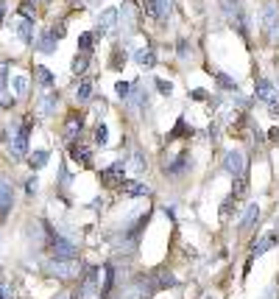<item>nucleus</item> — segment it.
<instances>
[{
  "label": "nucleus",
  "instance_id": "obj_43",
  "mask_svg": "<svg viewBox=\"0 0 279 299\" xmlns=\"http://www.w3.org/2000/svg\"><path fill=\"white\" fill-rule=\"evenodd\" d=\"M190 56V45L187 39H179V59H187Z\"/></svg>",
  "mask_w": 279,
  "mask_h": 299
},
{
  "label": "nucleus",
  "instance_id": "obj_42",
  "mask_svg": "<svg viewBox=\"0 0 279 299\" xmlns=\"http://www.w3.org/2000/svg\"><path fill=\"white\" fill-rule=\"evenodd\" d=\"M50 34H53L56 39H64V34H67V25H64V22H59V25H53V28H50Z\"/></svg>",
  "mask_w": 279,
  "mask_h": 299
},
{
  "label": "nucleus",
  "instance_id": "obj_41",
  "mask_svg": "<svg viewBox=\"0 0 279 299\" xmlns=\"http://www.w3.org/2000/svg\"><path fill=\"white\" fill-rule=\"evenodd\" d=\"M142 11H145L148 17H159L156 14V3H153V0H142Z\"/></svg>",
  "mask_w": 279,
  "mask_h": 299
},
{
  "label": "nucleus",
  "instance_id": "obj_24",
  "mask_svg": "<svg viewBox=\"0 0 279 299\" xmlns=\"http://www.w3.org/2000/svg\"><path fill=\"white\" fill-rule=\"evenodd\" d=\"M176 283H179V280H176L173 274H156V277H153V288H156V291H165V288H173Z\"/></svg>",
  "mask_w": 279,
  "mask_h": 299
},
{
  "label": "nucleus",
  "instance_id": "obj_11",
  "mask_svg": "<svg viewBox=\"0 0 279 299\" xmlns=\"http://www.w3.org/2000/svg\"><path fill=\"white\" fill-rule=\"evenodd\" d=\"M279 243V232H265L263 238H260L254 246H251V257H260V255H265L268 249H274Z\"/></svg>",
  "mask_w": 279,
  "mask_h": 299
},
{
  "label": "nucleus",
  "instance_id": "obj_14",
  "mask_svg": "<svg viewBox=\"0 0 279 299\" xmlns=\"http://www.w3.org/2000/svg\"><path fill=\"white\" fill-rule=\"evenodd\" d=\"M17 36H20V42L34 45V39H36V34H34V22H31V20H20V22H17Z\"/></svg>",
  "mask_w": 279,
  "mask_h": 299
},
{
  "label": "nucleus",
  "instance_id": "obj_31",
  "mask_svg": "<svg viewBox=\"0 0 279 299\" xmlns=\"http://www.w3.org/2000/svg\"><path fill=\"white\" fill-rule=\"evenodd\" d=\"M106 140H109V129H106V123H98L95 126V143L98 146H106Z\"/></svg>",
  "mask_w": 279,
  "mask_h": 299
},
{
  "label": "nucleus",
  "instance_id": "obj_4",
  "mask_svg": "<svg viewBox=\"0 0 279 299\" xmlns=\"http://www.w3.org/2000/svg\"><path fill=\"white\" fill-rule=\"evenodd\" d=\"M126 179V162H112L109 168H104L101 171V185L104 187H120V182Z\"/></svg>",
  "mask_w": 279,
  "mask_h": 299
},
{
  "label": "nucleus",
  "instance_id": "obj_44",
  "mask_svg": "<svg viewBox=\"0 0 279 299\" xmlns=\"http://www.w3.org/2000/svg\"><path fill=\"white\" fill-rule=\"evenodd\" d=\"M268 112L274 115V118H279V101L274 98V101H268Z\"/></svg>",
  "mask_w": 279,
  "mask_h": 299
},
{
  "label": "nucleus",
  "instance_id": "obj_21",
  "mask_svg": "<svg viewBox=\"0 0 279 299\" xmlns=\"http://www.w3.org/2000/svg\"><path fill=\"white\" fill-rule=\"evenodd\" d=\"M34 76H36V81H39L42 87H53L56 84V76L48 70V67H42V64H36V67H34Z\"/></svg>",
  "mask_w": 279,
  "mask_h": 299
},
{
  "label": "nucleus",
  "instance_id": "obj_26",
  "mask_svg": "<svg viewBox=\"0 0 279 299\" xmlns=\"http://www.w3.org/2000/svg\"><path fill=\"white\" fill-rule=\"evenodd\" d=\"M87 64H90V56H87V53H76V59H73V73L81 76V73L87 70Z\"/></svg>",
  "mask_w": 279,
  "mask_h": 299
},
{
  "label": "nucleus",
  "instance_id": "obj_3",
  "mask_svg": "<svg viewBox=\"0 0 279 299\" xmlns=\"http://www.w3.org/2000/svg\"><path fill=\"white\" fill-rule=\"evenodd\" d=\"M45 271L50 277H59V280H76V277H81V263L78 260H50L45 266Z\"/></svg>",
  "mask_w": 279,
  "mask_h": 299
},
{
  "label": "nucleus",
  "instance_id": "obj_16",
  "mask_svg": "<svg viewBox=\"0 0 279 299\" xmlns=\"http://www.w3.org/2000/svg\"><path fill=\"white\" fill-rule=\"evenodd\" d=\"M59 109V93H48L39 98V112L42 115H53Z\"/></svg>",
  "mask_w": 279,
  "mask_h": 299
},
{
  "label": "nucleus",
  "instance_id": "obj_36",
  "mask_svg": "<svg viewBox=\"0 0 279 299\" xmlns=\"http://www.w3.org/2000/svg\"><path fill=\"white\" fill-rule=\"evenodd\" d=\"M115 93L126 101V98H129V93H132V84H129V81H118V84H115Z\"/></svg>",
  "mask_w": 279,
  "mask_h": 299
},
{
  "label": "nucleus",
  "instance_id": "obj_10",
  "mask_svg": "<svg viewBox=\"0 0 279 299\" xmlns=\"http://www.w3.org/2000/svg\"><path fill=\"white\" fill-rule=\"evenodd\" d=\"M56 45H59V39H56V36L50 34V28H48V31H42V34L34 39V48L39 50V53H45V56L56 53Z\"/></svg>",
  "mask_w": 279,
  "mask_h": 299
},
{
  "label": "nucleus",
  "instance_id": "obj_27",
  "mask_svg": "<svg viewBox=\"0 0 279 299\" xmlns=\"http://www.w3.org/2000/svg\"><path fill=\"white\" fill-rule=\"evenodd\" d=\"M215 79H218V84H221L223 90H229V93H237V81H235V79H229L226 73H218Z\"/></svg>",
  "mask_w": 279,
  "mask_h": 299
},
{
  "label": "nucleus",
  "instance_id": "obj_1",
  "mask_svg": "<svg viewBox=\"0 0 279 299\" xmlns=\"http://www.w3.org/2000/svg\"><path fill=\"white\" fill-rule=\"evenodd\" d=\"M45 229H48V252H50V260H76V243L67 241V238H62L59 232H53V227L50 224H45Z\"/></svg>",
  "mask_w": 279,
  "mask_h": 299
},
{
  "label": "nucleus",
  "instance_id": "obj_9",
  "mask_svg": "<svg viewBox=\"0 0 279 299\" xmlns=\"http://www.w3.org/2000/svg\"><path fill=\"white\" fill-rule=\"evenodd\" d=\"M263 20H265V31H268V36H271V39H277V34H279V8L274 6V3H268V6H265Z\"/></svg>",
  "mask_w": 279,
  "mask_h": 299
},
{
  "label": "nucleus",
  "instance_id": "obj_2",
  "mask_svg": "<svg viewBox=\"0 0 279 299\" xmlns=\"http://www.w3.org/2000/svg\"><path fill=\"white\" fill-rule=\"evenodd\" d=\"M31 129H34V118H31V115L22 118V123L14 129V137H11V143H8V149H11L14 157H25L28 154V137H31Z\"/></svg>",
  "mask_w": 279,
  "mask_h": 299
},
{
  "label": "nucleus",
  "instance_id": "obj_23",
  "mask_svg": "<svg viewBox=\"0 0 279 299\" xmlns=\"http://www.w3.org/2000/svg\"><path fill=\"white\" fill-rule=\"evenodd\" d=\"M246 193H249V179H246V173H240V176H235V190H232V199H243Z\"/></svg>",
  "mask_w": 279,
  "mask_h": 299
},
{
  "label": "nucleus",
  "instance_id": "obj_47",
  "mask_svg": "<svg viewBox=\"0 0 279 299\" xmlns=\"http://www.w3.org/2000/svg\"><path fill=\"white\" fill-rule=\"evenodd\" d=\"M53 299H70V297H67V294H59V297H53Z\"/></svg>",
  "mask_w": 279,
  "mask_h": 299
},
{
  "label": "nucleus",
  "instance_id": "obj_34",
  "mask_svg": "<svg viewBox=\"0 0 279 299\" xmlns=\"http://www.w3.org/2000/svg\"><path fill=\"white\" fill-rule=\"evenodd\" d=\"M156 3V14H159V20H165L167 14H170V0H153Z\"/></svg>",
  "mask_w": 279,
  "mask_h": 299
},
{
  "label": "nucleus",
  "instance_id": "obj_33",
  "mask_svg": "<svg viewBox=\"0 0 279 299\" xmlns=\"http://www.w3.org/2000/svg\"><path fill=\"white\" fill-rule=\"evenodd\" d=\"M20 14H22V20H31V22H34L36 11H34V3H31V0H22V6H20Z\"/></svg>",
  "mask_w": 279,
  "mask_h": 299
},
{
  "label": "nucleus",
  "instance_id": "obj_22",
  "mask_svg": "<svg viewBox=\"0 0 279 299\" xmlns=\"http://www.w3.org/2000/svg\"><path fill=\"white\" fill-rule=\"evenodd\" d=\"M90 98H92V81L84 79L81 84L76 87V101H78V104H87Z\"/></svg>",
  "mask_w": 279,
  "mask_h": 299
},
{
  "label": "nucleus",
  "instance_id": "obj_32",
  "mask_svg": "<svg viewBox=\"0 0 279 299\" xmlns=\"http://www.w3.org/2000/svg\"><path fill=\"white\" fill-rule=\"evenodd\" d=\"M145 168H148V165H145V157H142L140 151H134V154H132V171L142 173V171H145Z\"/></svg>",
  "mask_w": 279,
  "mask_h": 299
},
{
  "label": "nucleus",
  "instance_id": "obj_5",
  "mask_svg": "<svg viewBox=\"0 0 279 299\" xmlns=\"http://www.w3.org/2000/svg\"><path fill=\"white\" fill-rule=\"evenodd\" d=\"M67 154H70V159L73 162H78L81 168H92V151L84 146V143H78V140H70V146H67Z\"/></svg>",
  "mask_w": 279,
  "mask_h": 299
},
{
  "label": "nucleus",
  "instance_id": "obj_35",
  "mask_svg": "<svg viewBox=\"0 0 279 299\" xmlns=\"http://www.w3.org/2000/svg\"><path fill=\"white\" fill-rule=\"evenodd\" d=\"M232 207H235V199L229 196V199L221 204V218H223V221H229V218H232Z\"/></svg>",
  "mask_w": 279,
  "mask_h": 299
},
{
  "label": "nucleus",
  "instance_id": "obj_40",
  "mask_svg": "<svg viewBox=\"0 0 279 299\" xmlns=\"http://www.w3.org/2000/svg\"><path fill=\"white\" fill-rule=\"evenodd\" d=\"M0 299H14V291L6 280H0Z\"/></svg>",
  "mask_w": 279,
  "mask_h": 299
},
{
  "label": "nucleus",
  "instance_id": "obj_7",
  "mask_svg": "<svg viewBox=\"0 0 279 299\" xmlns=\"http://www.w3.org/2000/svg\"><path fill=\"white\" fill-rule=\"evenodd\" d=\"M14 207V190L6 179L0 176V221L8 218V210Z\"/></svg>",
  "mask_w": 279,
  "mask_h": 299
},
{
  "label": "nucleus",
  "instance_id": "obj_39",
  "mask_svg": "<svg viewBox=\"0 0 279 299\" xmlns=\"http://www.w3.org/2000/svg\"><path fill=\"white\" fill-rule=\"evenodd\" d=\"M36 190H39V179L31 176V179L25 182V193H28V196H36Z\"/></svg>",
  "mask_w": 279,
  "mask_h": 299
},
{
  "label": "nucleus",
  "instance_id": "obj_12",
  "mask_svg": "<svg viewBox=\"0 0 279 299\" xmlns=\"http://www.w3.org/2000/svg\"><path fill=\"white\" fill-rule=\"evenodd\" d=\"M118 190L123 193V196H148V193H151V187L142 185V182H134V179H123Z\"/></svg>",
  "mask_w": 279,
  "mask_h": 299
},
{
  "label": "nucleus",
  "instance_id": "obj_8",
  "mask_svg": "<svg viewBox=\"0 0 279 299\" xmlns=\"http://www.w3.org/2000/svg\"><path fill=\"white\" fill-rule=\"evenodd\" d=\"M190 165H193V159H190V151H181L173 162L165 165V176H181V173L190 171Z\"/></svg>",
  "mask_w": 279,
  "mask_h": 299
},
{
  "label": "nucleus",
  "instance_id": "obj_45",
  "mask_svg": "<svg viewBox=\"0 0 279 299\" xmlns=\"http://www.w3.org/2000/svg\"><path fill=\"white\" fill-rule=\"evenodd\" d=\"M190 98H193V101H207V93H204V90H193Z\"/></svg>",
  "mask_w": 279,
  "mask_h": 299
},
{
  "label": "nucleus",
  "instance_id": "obj_19",
  "mask_svg": "<svg viewBox=\"0 0 279 299\" xmlns=\"http://www.w3.org/2000/svg\"><path fill=\"white\" fill-rule=\"evenodd\" d=\"M134 62H137L140 67H153V64H156V56H153L151 48H140V50H134Z\"/></svg>",
  "mask_w": 279,
  "mask_h": 299
},
{
  "label": "nucleus",
  "instance_id": "obj_6",
  "mask_svg": "<svg viewBox=\"0 0 279 299\" xmlns=\"http://www.w3.org/2000/svg\"><path fill=\"white\" fill-rule=\"evenodd\" d=\"M223 171L229 173V176H240V173H246V157H243V151H229V154L223 157Z\"/></svg>",
  "mask_w": 279,
  "mask_h": 299
},
{
  "label": "nucleus",
  "instance_id": "obj_46",
  "mask_svg": "<svg viewBox=\"0 0 279 299\" xmlns=\"http://www.w3.org/2000/svg\"><path fill=\"white\" fill-rule=\"evenodd\" d=\"M3 17H6V6L0 3V22H3Z\"/></svg>",
  "mask_w": 279,
  "mask_h": 299
},
{
  "label": "nucleus",
  "instance_id": "obj_17",
  "mask_svg": "<svg viewBox=\"0 0 279 299\" xmlns=\"http://www.w3.org/2000/svg\"><path fill=\"white\" fill-rule=\"evenodd\" d=\"M50 159V151H34V154H28V168L31 171H42Z\"/></svg>",
  "mask_w": 279,
  "mask_h": 299
},
{
  "label": "nucleus",
  "instance_id": "obj_30",
  "mask_svg": "<svg viewBox=\"0 0 279 299\" xmlns=\"http://www.w3.org/2000/svg\"><path fill=\"white\" fill-rule=\"evenodd\" d=\"M112 67H115V70H120V67H123V64H126V50H120V48H115V50H112Z\"/></svg>",
  "mask_w": 279,
  "mask_h": 299
},
{
  "label": "nucleus",
  "instance_id": "obj_48",
  "mask_svg": "<svg viewBox=\"0 0 279 299\" xmlns=\"http://www.w3.org/2000/svg\"><path fill=\"white\" fill-rule=\"evenodd\" d=\"M31 3H34V0H31ZM36 3H42V0H36Z\"/></svg>",
  "mask_w": 279,
  "mask_h": 299
},
{
  "label": "nucleus",
  "instance_id": "obj_38",
  "mask_svg": "<svg viewBox=\"0 0 279 299\" xmlns=\"http://www.w3.org/2000/svg\"><path fill=\"white\" fill-rule=\"evenodd\" d=\"M156 90H159L162 95H173V84L165 81V79H156Z\"/></svg>",
  "mask_w": 279,
  "mask_h": 299
},
{
  "label": "nucleus",
  "instance_id": "obj_25",
  "mask_svg": "<svg viewBox=\"0 0 279 299\" xmlns=\"http://www.w3.org/2000/svg\"><path fill=\"white\" fill-rule=\"evenodd\" d=\"M92 48H95V36H92V34H81V36H78V50H81V53L90 56Z\"/></svg>",
  "mask_w": 279,
  "mask_h": 299
},
{
  "label": "nucleus",
  "instance_id": "obj_13",
  "mask_svg": "<svg viewBox=\"0 0 279 299\" xmlns=\"http://www.w3.org/2000/svg\"><path fill=\"white\" fill-rule=\"evenodd\" d=\"M254 98L263 101V104H268V101H274V84L268 79H257L254 81Z\"/></svg>",
  "mask_w": 279,
  "mask_h": 299
},
{
  "label": "nucleus",
  "instance_id": "obj_15",
  "mask_svg": "<svg viewBox=\"0 0 279 299\" xmlns=\"http://www.w3.org/2000/svg\"><path fill=\"white\" fill-rule=\"evenodd\" d=\"M115 22H118V8H104L101 11V20H98V28L104 31V34H109L115 28Z\"/></svg>",
  "mask_w": 279,
  "mask_h": 299
},
{
  "label": "nucleus",
  "instance_id": "obj_37",
  "mask_svg": "<svg viewBox=\"0 0 279 299\" xmlns=\"http://www.w3.org/2000/svg\"><path fill=\"white\" fill-rule=\"evenodd\" d=\"M14 90H17V95H25V90H28V76H17V79H14Z\"/></svg>",
  "mask_w": 279,
  "mask_h": 299
},
{
  "label": "nucleus",
  "instance_id": "obj_29",
  "mask_svg": "<svg viewBox=\"0 0 279 299\" xmlns=\"http://www.w3.org/2000/svg\"><path fill=\"white\" fill-rule=\"evenodd\" d=\"M190 135H193V129H187V123L179 121V123H176V129L170 132V140H176V137H190Z\"/></svg>",
  "mask_w": 279,
  "mask_h": 299
},
{
  "label": "nucleus",
  "instance_id": "obj_20",
  "mask_svg": "<svg viewBox=\"0 0 279 299\" xmlns=\"http://www.w3.org/2000/svg\"><path fill=\"white\" fill-rule=\"evenodd\" d=\"M81 118H78V115H70L67 118V123H64V137H67V140H76V135L78 132H81Z\"/></svg>",
  "mask_w": 279,
  "mask_h": 299
},
{
  "label": "nucleus",
  "instance_id": "obj_18",
  "mask_svg": "<svg viewBox=\"0 0 279 299\" xmlns=\"http://www.w3.org/2000/svg\"><path fill=\"white\" fill-rule=\"evenodd\" d=\"M257 218H260V204H249L246 207V213H243V221H240V229H251L254 224H257Z\"/></svg>",
  "mask_w": 279,
  "mask_h": 299
},
{
  "label": "nucleus",
  "instance_id": "obj_28",
  "mask_svg": "<svg viewBox=\"0 0 279 299\" xmlns=\"http://www.w3.org/2000/svg\"><path fill=\"white\" fill-rule=\"evenodd\" d=\"M8 67H11V62H0V93L8 90Z\"/></svg>",
  "mask_w": 279,
  "mask_h": 299
}]
</instances>
